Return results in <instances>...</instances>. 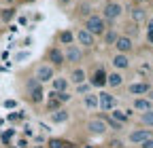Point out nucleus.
<instances>
[{
  "mask_svg": "<svg viewBox=\"0 0 153 148\" xmlns=\"http://www.w3.org/2000/svg\"><path fill=\"white\" fill-rule=\"evenodd\" d=\"M83 28L89 30L94 36H102V34L106 32V21H104L102 15H94V13H91L87 19L83 21Z\"/></svg>",
  "mask_w": 153,
  "mask_h": 148,
  "instance_id": "f257e3e1",
  "label": "nucleus"
},
{
  "mask_svg": "<svg viewBox=\"0 0 153 148\" xmlns=\"http://www.w3.org/2000/svg\"><path fill=\"white\" fill-rule=\"evenodd\" d=\"M123 13V7L117 2V0H106V2L102 4V17L104 21H117L119 17Z\"/></svg>",
  "mask_w": 153,
  "mask_h": 148,
  "instance_id": "f03ea898",
  "label": "nucleus"
},
{
  "mask_svg": "<svg viewBox=\"0 0 153 148\" xmlns=\"http://www.w3.org/2000/svg\"><path fill=\"white\" fill-rule=\"evenodd\" d=\"M28 100L32 104H43L45 102V91H43V85L38 83L36 78L28 83Z\"/></svg>",
  "mask_w": 153,
  "mask_h": 148,
  "instance_id": "7ed1b4c3",
  "label": "nucleus"
},
{
  "mask_svg": "<svg viewBox=\"0 0 153 148\" xmlns=\"http://www.w3.org/2000/svg\"><path fill=\"white\" fill-rule=\"evenodd\" d=\"M85 129H87V133L89 136H104L106 131H108V127H106V123H104V119L102 116H98V119H89L87 123H85Z\"/></svg>",
  "mask_w": 153,
  "mask_h": 148,
  "instance_id": "20e7f679",
  "label": "nucleus"
},
{
  "mask_svg": "<svg viewBox=\"0 0 153 148\" xmlns=\"http://www.w3.org/2000/svg\"><path fill=\"white\" fill-rule=\"evenodd\" d=\"M55 76V68L51 66V64H41L36 68V72H34V78L41 83V85H45V83H51V78Z\"/></svg>",
  "mask_w": 153,
  "mask_h": 148,
  "instance_id": "39448f33",
  "label": "nucleus"
},
{
  "mask_svg": "<svg viewBox=\"0 0 153 148\" xmlns=\"http://www.w3.org/2000/svg\"><path fill=\"white\" fill-rule=\"evenodd\" d=\"M74 38H76V42H79V47H83V49H94V45H96V36L89 30H85V28L76 30Z\"/></svg>",
  "mask_w": 153,
  "mask_h": 148,
  "instance_id": "423d86ee",
  "label": "nucleus"
},
{
  "mask_svg": "<svg viewBox=\"0 0 153 148\" xmlns=\"http://www.w3.org/2000/svg\"><path fill=\"white\" fill-rule=\"evenodd\" d=\"M64 59L66 62H70V64H79L81 59H83V47H79V45H66V49H64Z\"/></svg>",
  "mask_w": 153,
  "mask_h": 148,
  "instance_id": "0eeeda50",
  "label": "nucleus"
},
{
  "mask_svg": "<svg viewBox=\"0 0 153 148\" xmlns=\"http://www.w3.org/2000/svg\"><path fill=\"white\" fill-rule=\"evenodd\" d=\"M47 62H49L53 68H62V66L66 64L64 51H62L60 47H49V49H47Z\"/></svg>",
  "mask_w": 153,
  "mask_h": 148,
  "instance_id": "6e6552de",
  "label": "nucleus"
},
{
  "mask_svg": "<svg viewBox=\"0 0 153 148\" xmlns=\"http://www.w3.org/2000/svg\"><path fill=\"white\" fill-rule=\"evenodd\" d=\"M115 106H117V100H115V95L106 93V91L98 93V108L102 110V112H111Z\"/></svg>",
  "mask_w": 153,
  "mask_h": 148,
  "instance_id": "1a4fd4ad",
  "label": "nucleus"
},
{
  "mask_svg": "<svg viewBox=\"0 0 153 148\" xmlns=\"http://www.w3.org/2000/svg\"><path fill=\"white\" fill-rule=\"evenodd\" d=\"M113 47L117 49V53H130L134 49V40L130 38V36H126V34H119Z\"/></svg>",
  "mask_w": 153,
  "mask_h": 148,
  "instance_id": "9d476101",
  "label": "nucleus"
},
{
  "mask_svg": "<svg viewBox=\"0 0 153 148\" xmlns=\"http://www.w3.org/2000/svg\"><path fill=\"white\" fill-rule=\"evenodd\" d=\"M130 19H132L134 23H145V21L149 19L147 9H145L143 4H134V7L130 9Z\"/></svg>",
  "mask_w": 153,
  "mask_h": 148,
  "instance_id": "9b49d317",
  "label": "nucleus"
},
{
  "mask_svg": "<svg viewBox=\"0 0 153 148\" xmlns=\"http://www.w3.org/2000/svg\"><path fill=\"white\" fill-rule=\"evenodd\" d=\"M149 138H151V129H134V131H130V136H128V140L132 144H138V146Z\"/></svg>",
  "mask_w": 153,
  "mask_h": 148,
  "instance_id": "f8f14e48",
  "label": "nucleus"
},
{
  "mask_svg": "<svg viewBox=\"0 0 153 148\" xmlns=\"http://www.w3.org/2000/svg\"><path fill=\"white\" fill-rule=\"evenodd\" d=\"M106 70L104 68H100V70H96L94 74H91V78H89V85L91 87H104L106 85Z\"/></svg>",
  "mask_w": 153,
  "mask_h": 148,
  "instance_id": "ddd939ff",
  "label": "nucleus"
},
{
  "mask_svg": "<svg viewBox=\"0 0 153 148\" xmlns=\"http://www.w3.org/2000/svg\"><path fill=\"white\" fill-rule=\"evenodd\" d=\"M111 62H113V66L117 68V70H128V68H130V57H128V53H115Z\"/></svg>",
  "mask_w": 153,
  "mask_h": 148,
  "instance_id": "4468645a",
  "label": "nucleus"
},
{
  "mask_svg": "<svg viewBox=\"0 0 153 148\" xmlns=\"http://www.w3.org/2000/svg\"><path fill=\"white\" fill-rule=\"evenodd\" d=\"M128 91H130V95H147L151 91V85L149 83H132L128 87Z\"/></svg>",
  "mask_w": 153,
  "mask_h": 148,
  "instance_id": "2eb2a0df",
  "label": "nucleus"
},
{
  "mask_svg": "<svg viewBox=\"0 0 153 148\" xmlns=\"http://www.w3.org/2000/svg\"><path fill=\"white\" fill-rule=\"evenodd\" d=\"M70 119V112L66 108H57V110H53L51 112V123L53 125H62V123H66Z\"/></svg>",
  "mask_w": 153,
  "mask_h": 148,
  "instance_id": "dca6fc26",
  "label": "nucleus"
},
{
  "mask_svg": "<svg viewBox=\"0 0 153 148\" xmlns=\"http://www.w3.org/2000/svg\"><path fill=\"white\" fill-rule=\"evenodd\" d=\"M134 110H138V112H147V110H153V102L149 100V97H143V95H138L136 100H134Z\"/></svg>",
  "mask_w": 153,
  "mask_h": 148,
  "instance_id": "f3484780",
  "label": "nucleus"
},
{
  "mask_svg": "<svg viewBox=\"0 0 153 148\" xmlns=\"http://www.w3.org/2000/svg\"><path fill=\"white\" fill-rule=\"evenodd\" d=\"M68 81H70L72 85H81V83H85V81H87V72H85L83 68H74V70L70 72Z\"/></svg>",
  "mask_w": 153,
  "mask_h": 148,
  "instance_id": "a211bd4d",
  "label": "nucleus"
},
{
  "mask_svg": "<svg viewBox=\"0 0 153 148\" xmlns=\"http://www.w3.org/2000/svg\"><path fill=\"white\" fill-rule=\"evenodd\" d=\"M68 85H70V81L66 78V76H53L51 78V91H66L68 89Z\"/></svg>",
  "mask_w": 153,
  "mask_h": 148,
  "instance_id": "6ab92c4d",
  "label": "nucleus"
},
{
  "mask_svg": "<svg viewBox=\"0 0 153 148\" xmlns=\"http://www.w3.org/2000/svg\"><path fill=\"white\" fill-rule=\"evenodd\" d=\"M121 83H123V76H121V72L117 70V72H111V74H106V85L111 87V89H115V87H121Z\"/></svg>",
  "mask_w": 153,
  "mask_h": 148,
  "instance_id": "aec40b11",
  "label": "nucleus"
},
{
  "mask_svg": "<svg viewBox=\"0 0 153 148\" xmlns=\"http://www.w3.org/2000/svg\"><path fill=\"white\" fill-rule=\"evenodd\" d=\"M117 36H119V32L115 30V28H106V32L102 34V38H104V45H115V40H117Z\"/></svg>",
  "mask_w": 153,
  "mask_h": 148,
  "instance_id": "412c9836",
  "label": "nucleus"
},
{
  "mask_svg": "<svg viewBox=\"0 0 153 148\" xmlns=\"http://www.w3.org/2000/svg\"><path fill=\"white\" fill-rule=\"evenodd\" d=\"M76 17H83V19H87V17L91 15V4H87V2H79L76 4Z\"/></svg>",
  "mask_w": 153,
  "mask_h": 148,
  "instance_id": "4be33fe9",
  "label": "nucleus"
},
{
  "mask_svg": "<svg viewBox=\"0 0 153 148\" xmlns=\"http://www.w3.org/2000/svg\"><path fill=\"white\" fill-rule=\"evenodd\" d=\"M83 106L87 110H96V108H98V95H96V93H87L83 97Z\"/></svg>",
  "mask_w": 153,
  "mask_h": 148,
  "instance_id": "5701e85b",
  "label": "nucleus"
},
{
  "mask_svg": "<svg viewBox=\"0 0 153 148\" xmlns=\"http://www.w3.org/2000/svg\"><path fill=\"white\" fill-rule=\"evenodd\" d=\"M140 23H134V21H130V23H126V36H130V38L134 40L136 36H140V28H138Z\"/></svg>",
  "mask_w": 153,
  "mask_h": 148,
  "instance_id": "b1692460",
  "label": "nucleus"
},
{
  "mask_svg": "<svg viewBox=\"0 0 153 148\" xmlns=\"http://www.w3.org/2000/svg\"><path fill=\"white\" fill-rule=\"evenodd\" d=\"M102 119H104L106 127H108V129H113V131H121V129H123V125H121V123H119L117 119H113L111 114H104Z\"/></svg>",
  "mask_w": 153,
  "mask_h": 148,
  "instance_id": "393cba45",
  "label": "nucleus"
},
{
  "mask_svg": "<svg viewBox=\"0 0 153 148\" xmlns=\"http://www.w3.org/2000/svg\"><path fill=\"white\" fill-rule=\"evenodd\" d=\"M57 40H60L62 45H72L74 42V34L70 30H62L60 34H57Z\"/></svg>",
  "mask_w": 153,
  "mask_h": 148,
  "instance_id": "a878e982",
  "label": "nucleus"
},
{
  "mask_svg": "<svg viewBox=\"0 0 153 148\" xmlns=\"http://www.w3.org/2000/svg\"><path fill=\"white\" fill-rule=\"evenodd\" d=\"M140 125L143 127H153V110H147V112H140Z\"/></svg>",
  "mask_w": 153,
  "mask_h": 148,
  "instance_id": "bb28decb",
  "label": "nucleus"
},
{
  "mask_svg": "<svg viewBox=\"0 0 153 148\" xmlns=\"http://www.w3.org/2000/svg\"><path fill=\"white\" fill-rule=\"evenodd\" d=\"M13 17H15V9H13V7H7V9L0 11V19H2L4 23H7V21H11Z\"/></svg>",
  "mask_w": 153,
  "mask_h": 148,
  "instance_id": "cd10ccee",
  "label": "nucleus"
},
{
  "mask_svg": "<svg viewBox=\"0 0 153 148\" xmlns=\"http://www.w3.org/2000/svg\"><path fill=\"white\" fill-rule=\"evenodd\" d=\"M111 116H113V119H117V121H119V123L123 125V123H128V116H130V114L121 112L119 108H113V110H111Z\"/></svg>",
  "mask_w": 153,
  "mask_h": 148,
  "instance_id": "c85d7f7f",
  "label": "nucleus"
},
{
  "mask_svg": "<svg viewBox=\"0 0 153 148\" xmlns=\"http://www.w3.org/2000/svg\"><path fill=\"white\" fill-rule=\"evenodd\" d=\"M57 108H62V102L57 100L55 95H51V100L47 102V110H49V112H53V110H57Z\"/></svg>",
  "mask_w": 153,
  "mask_h": 148,
  "instance_id": "c756f323",
  "label": "nucleus"
},
{
  "mask_svg": "<svg viewBox=\"0 0 153 148\" xmlns=\"http://www.w3.org/2000/svg\"><path fill=\"white\" fill-rule=\"evenodd\" d=\"M64 146H66V142L60 140V138H51V140L47 142V148H64Z\"/></svg>",
  "mask_w": 153,
  "mask_h": 148,
  "instance_id": "7c9ffc66",
  "label": "nucleus"
},
{
  "mask_svg": "<svg viewBox=\"0 0 153 148\" xmlns=\"http://www.w3.org/2000/svg\"><path fill=\"white\" fill-rule=\"evenodd\" d=\"M147 40L153 45V17L147 19Z\"/></svg>",
  "mask_w": 153,
  "mask_h": 148,
  "instance_id": "2f4dec72",
  "label": "nucleus"
},
{
  "mask_svg": "<svg viewBox=\"0 0 153 148\" xmlns=\"http://www.w3.org/2000/svg\"><path fill=\"white\" fill-rule=\"evenodd\" d=\"M89 89H91V85L85 81V83H81V85H76V93H89Z\"/></svg>",
  "mask_w": 153,
  "mask_h": 148,
  "instance_id": "473e14b6",
  "label": "nucleus"
},
{
  "mask_svg": "<svg viewBox=\"0 0 153 148\" xmlns=\"http://www.w3.org/2000/svg\"><path fill=\"white\" fill-rule=\"evenodd\" d=\"M140 148H153V138H149V140H145V142L140 144Z\"/></svg>",
  "mask_w": 153,
  "mask_h": 148,
  "instance_id": "72a5a7b5",
  "label": "nucleus"
},
{
  "mask_svg": "<svg viewBox=\"0 0 153 148\" xmlns=\"http://www.w3.org/2000/svg\"><path fill=\"white\" fill-rule=\"evenodd\" d=\"M28 57H30V53H17V57H15V59H17V62H22V59H28Z\"/></svg>",
  "mask_w": 153,
  "mask_h": 148,
  "instance_id": "f704fd0d",
  "label": "nucleus"
},
{
  "mask_svg": "<svg viewBox=\"0 0 153 148\" xmlns=\"http://www.w3.org/2000/svg\"><path fill=\"white\" fill-rule=\"evenodd\" d=\"M17 146H19V148H28V140H24V138L17 140Z\"/></svg>",
  "mask_w": 153,
  "mask_h": 148,
  "instance_id": "c9c22d12",
  "label": "nucleus"
},
{
  "mask_svg": "<svg viewBox=\"0 0 153 148\" xmlns=\"http://www.w3.org/2000/svg\"><path fill=\"white\" fill-rule=\"evenodd\" d=\"M4 106H7V108H15V102H13V100H9V102H4Z\"/></svg>",
  "mask_w": 153,
  "mask_h": 148,
  "instance_id": "e433bc0d",
  "label": "nucleus"
},
{
  "mask_svg": "<svg viewBox=\"0 0 153 148\" xmlns=\"http://www.w3.org/2000/svg\"><path fill=\"white\" fill-rule=\"evenodd\" d=\"M136 4H145V2H149V0H134Z\"/></svg>",
  "mask_w": 153,
  "mask_h": 148,
  "instance_id": "4c0bfd02",
  "label": "nucleus"
},
{
  "mask_svg": "<svg viewBox=\"0 0 153 148\" xmlns=\"http://www.w3.org/2000/svg\"><path fill=\"white\" fill-rule=\"evenodd\" d=\"M4 4H13V2H17V0H2Z\"/></svg>",
  "mask_w": 153,
  "mask_h": 148,
  "instance_id": "58836bf2",
  "label": "nucleus"
},
{
  "mask_svg": "<svg viewBox=\"0 0 153 148\" xmlns=\"http://www.w3.org/2000/svg\"><path fill=\"white\" fill-rule=\"evenodd\" d=\"M149 100H151V102H153V91H149Z\"/></svg>",
  "mask_w": 153,
  "mask_h": 148,
  "instance_id": "ea45409f",
  "label": "nucleus"
},
{
  "mask_svg": "<svg viewBox=\"0 0 153 148\" xmlns=\"http://www.w3.org/2000/svg\"><path fill=\"white\" fill-rule=\"evenodd\" d=\"M64 148H74V146H72V144H66V146H64Z\"/></svg>",
  "mask_w": 153,
  "mask_h": 148,
  "instance_id": "a19ab883",
  "label": "nucleus"
},
{
  "mask_svg": "<svg viewBox=\"0 0 153 148\" xmlns=\"http://www.w3.org/2000/svg\"><path fill=\"white\" fill-rule=\"evenodd\" d=\"M30 148H45V146H30Z\"/></svg>",
  "mask_w": 153,
  "mask_h": 148,
  "instance_id": "79ce46f5",
  "label": "nucleus"
},
{
  "mask_svg": "<svg viewBox=\"0 0 153 148\" xmlns=\"http://www.w3.org/2000/svg\"><path fill=\"white\" fill-rule=\"evenodd\" d=\"M22 2H34V0H22Z\"/></svg>",
  "mask_w": 153,
  "mask_h": 148,
  "instance_id": "37998d69",
  "label": "nucleus"
}]
</instances>
